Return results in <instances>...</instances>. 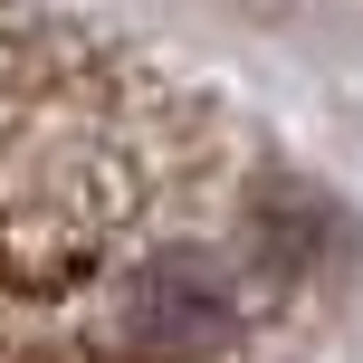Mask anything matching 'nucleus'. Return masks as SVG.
Segmentation results:
<instances>
[{
	"label": "nucleus",
	"mask_w": 363,
	"mask_h": 363,
	"mask_svg": "<svg viewBox=\"0 0 363 363\" xmlns=\"http://www.w3.org/2000/svg\"><path fill=\"white\" fill-rule=\"evenodd\" d=\"M106 335L134 363H201L249 335V296L211 249H144L106 287Z\"/></svg>",
	"instance_id": "f257e3e1"
}]
</instances>
